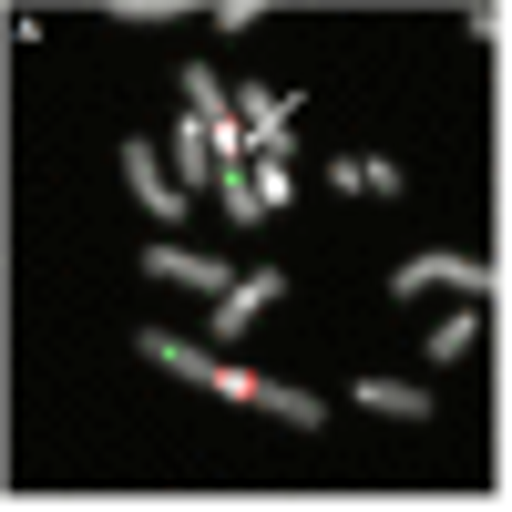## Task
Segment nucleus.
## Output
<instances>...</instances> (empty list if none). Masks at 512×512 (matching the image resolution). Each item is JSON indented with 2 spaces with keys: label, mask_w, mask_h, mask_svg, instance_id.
<instances>
[{
  "label": "nucleus",
  "mask_w": 512,
  "mask_h": 512,
  "mask_svg": "<svg viewBox=\"0 0 512 512\" xmlns=\"http://www.w3.org/2000/svg\"><path fill=\"white\" fill-rule=\"evenodd\" d=\"M216 400H236V410H267V420H287V431H318V420H328L308 390H287V379H256V369H236V359H226V379H216Z\"/></svg>",
  "instance_id": "obj_1"
},
{
  "label": "nucleus",
  "mask_w": 512,
  "mask_h": 512,
  "mask_svg": "<svg viewBox=\"0 0 512 512\" xmlns=\"http://www.w3.org/2000/svg\"><path fill=\"white\" fill-rule=\"evenodd\" d=\"M144 277H175V287H195V297H226V287H236L216 256H185V246H154V256H144Z\"/></svg>",
  "instance_id": "obj_6"
},
{
  "label": "nucleus",
  "mask_w": 512,
  "mask_h": 512,
  "mask_svg": "<svg viewBox=\"0 0 512 512\" xmlns=\"http://www.w3.org/2000/svg\"><path fill=\"white\" fill-rule=\"evenodd\" d=\"M205 164H216V134H205V123H185V134H175V185H185V195L205 185Z\"/></svg>",
  "instance_id": "obj_9"
},
{
  "label": "nucleus",
  "mask_w": 512,
  "mask_h": 512,
  "mask_svg": "<svg viewBox=\"0 0 512 512\" xmlns=\"http://www.w3.org/2000/svg\"><path fill=\"white\" fill-rule=\"evenodd\" d=\"M123 185H134V205H144L154 226H175V216H185V185H175V164H164L154 144H123Z\"/></svg>",
  "instance_id": "obj_2"
},
{
  "label": "nucleus",
  "mask_w": 512,
  "mask_h": 512,
  "mask_svg": "<svg viewBox=\"0 0 512 512\" xmlns=\"http://www.w3.org/2000/svg\"><path fill=\"white\" fill-rule=\"evenodd\" d=\"M134 349H144L154 369H175V379H195V390H216V379H226V359H216V349H185V338H175V328H144V338H134Z\"/></svg>",
  "instance_id": "obj_4"
},
{
  "label": "nucleus",
  "mask_w": 512,
  "mask_h": 512,
  "mask_svg": "<svg viewBox=\"0 0 512 512\" xmlns=\"http://www.w3.org/2000/svg\"><path fill=\"white\" fill-rule=\"evenodd\" d=\"M277 287H287V277H277V267H256V277H236V287H226V297H216V338H236V328H246V318H267V308H277Z\"/></svg>",
  "instance_id": "obj_5"
},
{
  "label": "nucleus",
  "mask_w": 512,
  "mask_h": 512,
  "mask_svg": "<svg viewBox=\"0 0 512 512\" xmlns=\"http://www.w3.org/2000/svg\"><path fill=\"white\" fill-rule=\"evenodd\" d=\"M431 287L482 297V287H492V267H472V256H410V267H390V297H431Z\"/></svg>",
  "instance_id": "obj_3"
},
{
  "label": "nucleus",
  "mask_w": 512,
  "mask_h": 512,
  "mask_svg": "<svg viewBox=\"0 0 512 512\" xmlns=\"http://www.w3.org/2000/svg\"><path fill=\"white\" fill-rule=\"evenodd\" d=\"M359 410H390V420H431V390H410V379H359Z\"/></svg>",
  "instance_id": "obj_8"
},
{
  "label": "nucleus",
  "mask_w": 512,
  "mask_h": 512,
  "mask_svg": "<svg viewBox=\"0 0 512 512\" xmlns=\"http://www.w3.org/2000/svg\"><path fill=\"white\" fill-rule=\"evenodd\" d=\"M472 338H482V318H441V328H431V359H461Z\"/></svg>",
  "instance_id": "obj_10"
},
{
  "label": "nucleus",
  "mask_w": 512,
  "mask_h": 512,
  "mask_svg": "<svg viewBox=\"0 0 512 512\" xmlns=\"http://www.w3.org/2000/svg\"><path fill=\"white\" fill-rule=\"evenodd\" d=\"M277 205H287V175H277V164H256V175H226V216H236V226L277 216Z\"/></svg>",
  "instance_id": "obj_7"
}]
</instances>
